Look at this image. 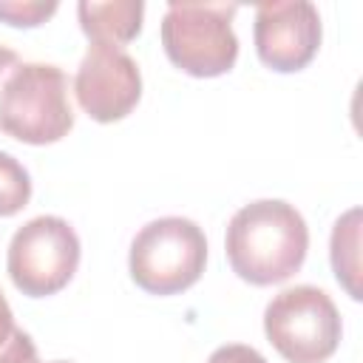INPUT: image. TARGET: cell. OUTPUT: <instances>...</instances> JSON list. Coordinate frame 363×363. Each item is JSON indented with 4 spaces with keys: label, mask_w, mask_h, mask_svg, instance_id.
<instances>
[{
    "label": "cell",
    "mask_w": 363,
    "mask_h": 363,
    "mask_svg": "<svg viewBox=\"0 0 363 363\" xmlns=\"http://www.w3.org/2000/svg\"><path fill=\"white\" fill-rule=\"evenodd\" d=\"M224 247L230 267L241 281L269 286L301 269L309 247V230L292 204L281 199H261L244 204L230 218Z\"/></svg>",
    "instance_id": "obj_1"
},
{
    "label": "cell",
    "mask_w": 363,
    "mask_h": 363,
    "mask_svg": "<svg viewBox=\"0 0 363 363\" xmlns=\"http://www.w3.org/2000/svg\"><path fill=\"white\" fill-rule=\"evenodd\" d=\"M74 128L68 77L48 62L17 65L0 88V130L26 145L60 142Z\"/></svg>",
    "instance_id": "obj_2"
},
{
    "label": "cell",
    "mask_w": 363,
    "mask_h": 363,
    "mask_svg": "<svg viewBox=\"0 0 363 363\" xmlns=\"http://www.w3.org/2000/svg\"><path fill=\"white\" fill-rule=\"evenodd\" d=\"M235 3L173 0L162 20V45L176 68L190 77H221L235 65Z\"/></svg>",
    "instance_id": "obj_3"
},
{
    "label": "cell",
    "mask_w": 363,
    "mask_h": 363,
    "mask_svg": "<svg viewBox=\"0 0 363 363\" xmlns=\"http://www.w3.org/2000/svg\"><path fill=\"white\" fill-rule=\"evenodd\" d=\"M207 261L201 227L182 216L145 224L130 244V278L150 295H176L193 286Z\"/></svg>",
    "instance_id": "obj_4"
},
{
    "label": "cell",
    "mask_w": 363,
    "mask_h": 363,
    "mask_svg": "<svg viewBox=\"0 0 363 363\" xmlns=\"http://www.w3.org/2000/svg\"><path fill=\"white\" fill-rule=\"evenodd\" d=\"M264 332L284 360L323 363L340 343V315L323 289L301 284L267 303Z\"/></svg>",
    "instance_id": "obj_5"
},
{
    "label": "cell",
    "mask_w": 363,
    "mask_h": 363,
    "mask_svg": "<svg viewBox=\"0 0 363 363\" xmlns=\"http://www.w3.org/2000/svg\"><path fill=\"white\" fill-rule=\"evenodd\" d=\"M79 238L60 216L26 221L9 244V275L23 295L45 298L60 292L77 272Z\"/></svg>",
    "instance_id": "obj_6"
},
{
    "label": "cell",
    "mask_w": 363,
    "mask_h": 363,
    "mask_svg": "<svg viewBox=\"0 0 363 363\" xmlns=\"http://www.w3.org/2000/svg\"><path fill=\"white\" fill-rule=\"evenodd\" d=\"M74 94L91 119L116 122L128 116L142 96L139 65L128 51L94 43L77 68Z\"/></svg>",
    "instance_id": "obj_7"
},
{
    "label": "cell",
    "mask_w": 363,
    "mask_h": 363,
    "mask_svg": "<svg viewBox=\"0 0 363 363\" xmlns=\"http://www.w3.org/2000/svg\"><path fill=\"white\" fill-rule=\"evenodd\" d=\"M255 51L281 74L301 71L320 45V14L306 0H272L255 9Z\"/></svg>",
    "instance_id": "obj_8"
},
{
    "label": "cell",
    "mask_w": 363,
    "mask_h": 363,
    "mask_svg": "<svg viewBox=\"0 0 363 363\" xmlns=\"http://www.w3.org/2000/svg\"><path fill=\"white\" fill-rule=\"evenodd\" d=\"M82 31L99 45H122L133 40L142 28L145 6L139 0H113V3H94L82 0L77 6Z\"/></svg>",
    "instance_id": "obj_9"
},
{
    "label": "cell",
    "mask_w": 363,
    "mask_h": 363,
    "mask_svg": "<svg viewBox=\"0 0 363 363\" xmlns=\"http://www.w3.org/2000/svg\"><path fill=\"white\" fill-rule=\"evenodd\" d=\"M332 269L337 284L360 301V210L352 207L332 230Z\"/></svg>",
    "instance_id": "obj_10"
},
{
    "label": "cell",
    "mask_w": 363,
    "mask_h": 363,
    "mask_svg": "<svg viewBox=\"0 0 363 363\" xmlns=\"http://www.w3.org/2000/svg\"><path fill=\"white\" fill-rule=\"evenodd\" d=\"M31 199V179L26 167L0 150V216H14L20 213Z\"/></svg>",
    "instance_id": "obj_11"
},
{
    "label": "cell",
    "mask_w": 363,
    "mask_h": 363,
    "mask_svg": "<svg viewBox=\"0 0 363 363\" xmlns=\"http://www.w3.org/2000/svg\"><path fill=\"white\" fill-rule=\"evenodd\" d=\"M57 11V3H40V0H6L0 3V20H6L9 26H40L43 20H48Z\"/></svg>",
    "instance_id": "obj_12"
},
{
    "label": "cell",
    "mask_w": 363,
    "mask_h": 363,
    "mask_svg": "<svg viewBox=\"0 0 363 363\" xmlns=\"http://www.w3.org/2000/svg\"><path fill=\"white\" fill-rule=\"evenodd\" d=\"M0 363H40L34 340L23 329H14L9 340L0 346Z\"/></svg>",
    "instance_id": "obj_13"
},
{
    "label": "cell",
    "mask_w": 363,
    "mask_h": 363,
    "mask_svg": "<svg viewBox=\"0 0 363 363\" xmlns=\"http://www.w3.org/2000/svg\"><path fill=\"white\" fill-rule=\"evenodd\" d=\"M207 363H267L261 352H255L252 346H244V343H230V346H221L216 349Z\"/></svg>",
    "instance_id": "obj_14"
},
{
    "label": "cell",
    "mask_w": 363,
    "mask_h": 363,
    "mask_svg": "<svg viewBox=\"0 0 363 363\" xmlns=\"http://www.w3.org/2000/svg\"><path fill=\"white\" fill-rule=\"evenodd\" d=\"M14 329H17V326H14L11 306H9V301H6V295H3V289H0V346L9 340V335H11Z\"/></svg>",
    "instance_id": "obj_15"
},
{
    "label": "cell",
    "mask_w": 363,
    "mask_h": 363,
    "mask_svg": "<svg viewBox=\"0 0 363 363\" xmlns=\"http://www.w3.org/2000/svg\"><path fill=\"white\" fill-rule=\"evenodd\" d=\"M20 62H17V54L11 51V48H6V45H0V88H3V82H6V77L17 68Z\"/></svg>",
    "instance_id": "obj_16"
},
{
    "label": "cell",
    "mask_w": 363,
    "mask_h": 363,
    "mask_svg": "<svg viewBox=\"0 0 363 363\" xmlns=\"http://www.w3.org/2000/svg\"><path fill=\"white\" fill-rule=\"evenodd\" d=\"M54 363H68V360H54Z\"/></svg>",
    "instance_id": "obj_17"
}]
</instances>
